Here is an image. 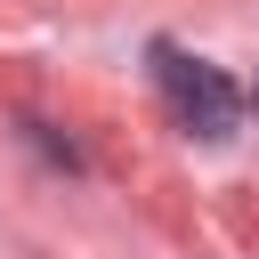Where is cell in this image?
Here are the masks:
<instances>
[{
  "label": "cell",
  "instance_id": "1",
  "mask_svg": "<svg viewBox=\"0 0 259 259\" xmlns=\"http://www.w3.org/2000/svg\"><path fill=\"white\" fill-rule=\"evenodd\" d=\"M154 81H162L170 113H178L194 138H235V121H243V89H235L219 65L186 57L178 40H154Z\"/></svg>",
  "mask_w": 259,
  "mask_h": 259
}]
</instances>
